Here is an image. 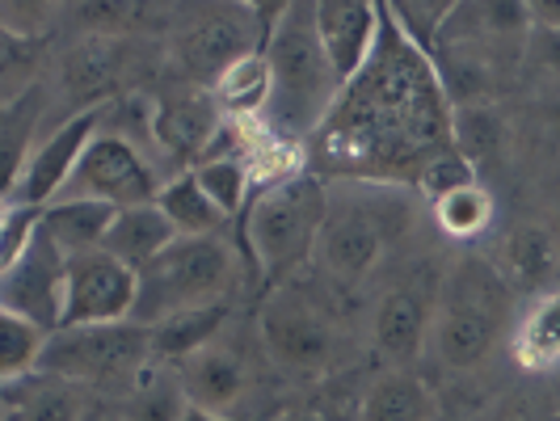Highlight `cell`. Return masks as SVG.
<instances>
[{"label": "cell", "instance_id": "6", "mask_svg": "<svg viewBox=\"0 0 560 421\" xmlns=\"http://www.w3.org/2000/svg\"><path fill=\"white\" fill-rule=\"evenodd\" d=\"M257 337L266 363L291 379H325L346 366V329L320 295L282 282L257 312Z\"/></svg>", "mask_w": 560, "mask_h": 421}, {"label": "cell", "instance_id": "13", "mask_svg": "<svg viewBox=\"0 0 560 421\" xmlns=\"http://www.w3.org/2000/svg\"><path fill=\"white\" fill-rule=\"evenodd\" d=\"M136 295H140V274L131 266L114 261L106 249L68 257V304H63L59 329L122 325L136 312Z\"/></svg>", "mask_w": 560, "mask_h": 421}, {"label": "cell", "instance_id": "35", "mask_svg": "<svg viewBox=\"0 0 560 421\" xmlns=\"http://www.w3.org/2000/svg\"><path fill=\"white\" fill-rule=\"evenodd\" d=\"M38 47H43L38 38H18V34L0 30V97H4V106L38 84L34 81L38 77Z\"/></svg>", "mask_w": 560, "mask_h": 421}, {"label": "cell", "instance_id": "19", "mask_svg": "<svg viewBox=\"0 0 560 421\" xmlns=\"http://www.w3.org/2000/svg\"><path fill=\"white\" fill-rule=\"evenodd\" d=\"M89 405L93 396L84 388L56 379L47 371L0 384V421H81Z\"/></svg>", "mask_w": 560, "mask_h": 421}, {"label": "cell", "instance_id": "31", "mask_svg": "<svg viewBox=\"0 0 560 421\" xmlns=\"http://www.w3.org/2000/svg\"><path fill=\"white\" fill-rule=\"evenodd\" d=\"M47 106V93L43 84H34L30 93H22L18 102H9L0 114V152H4V195L18 186L22 168H26L30 152H34V131H38V118Z\"/></svg>", "mask_w": 560, "mask_h": 421}, {"label": "cell", "instance_id": "20", "mask_svg": "<svg viewBox=\"0 0 560 421\" xmlns=\"http://www.w3.org/2000/svg\"><path fill=\"white\" fill-rule=\"evenodd\" d=\"M510 359L523 375L548 379L560 371V286L527 300L510 329Z\"/></svg>", "mask_w": 560, "mask_h": 421}, {"label": "cell", "instance_id": "25", "mask_svg": "<svg viewBox=\"0 0 560 421\" xmlns=\"http://www.w3.org/2000/svg\"><path fill=\"white\" fill-rule=\"evenodd\" d=\"M114 211H118V207L97 202V198H56V202L43 211V227L51 232V241H56L68 257H81V253H97L106 245Z\"/></svg>", "mask_w": 560, "mask_h": 421}, {"label": "cell", "instance_id": "24", "mask_svg": "<svg viewBox=\"0 0 560 421\" xmlns=\"http://www.w3.org/2000/svg\"><path fill=\"white\" fill-rule=\"evenodd\" d=\"M122 77V51L114 38L89 34L81 47H72V56L63 59V84L72 97L89 102V110H106V97H114Z\"/></svg>", "mask_w": 560, "mask_h": 421}, {"label": "cell", "instance_id": "12", "mask_svg": "<svg viewBox=\"0 0 560 421\" xmlns=\"http://www.w3.org/2000/svg\"><path fill=\"white\" fill-rule=\"evenodd\" d=\"M63 304H68V253L51 241L47 227H38L26 257L0 274V312L26 316L47 334H56L63 325Z\"/></svg>", "mask_w": 560, "mask_h": 421}, {"label": "cell", "instance_id": "40", "mask_svg": "<svg viewBox=\"0 0 560 421\" xmlns=\"http://www.w3.org/2000/svg\"><path fill=\"white\" fill-rule=\"evenodd\" d=\"M523 56L539 81H560V34L548 26H532Z\"/></svg>", "mask_w": 560, "mask_h": 421}, {"label": "cell", "instance_id": "21", "mask_svg": "<svg viewBox=\"0 0 560 421\" xmlns=\"http://www.w3.org/2000/svg\"><path fill=\"white\" fill-rule=\"evenodd\" d=\"M439 396L413 366H388L363 388L359 421H439Z\"/></svg>", "mask_w": 560, "mask_h": 421}, {"label": "cell", "instance_id": "42", "mask_svg": "<svg viewBox=\"0 0 560 421\" xmlns=\"http://www.w3.org/2000/svg\"><path fill=\"white\" fill-rule=\"evenodd\" d=\"M270 421H329L320 409H312V405H291V409H279Z\"/></svg>", "mask_w": 560, "mask_h": 421}, {"label": "cell", "instance_id": "4", "mask_svg": "<svg viewBox=\"0 0 560 421\" xmlns=\"http://www.w3.org/2000/svg\"><path fill=\"white\" fill-rule=\"evenodd\" d=\"M329 215V195L320 177L300 173L275 190H261L245 211V261L275 291L291 282L312 257Z\"/></svg>", "mask_w": 560, "mask_h": 421}, {"label": "cell", "instance_id": "22", "mask_svg": "<svg viewBox=\"0 0 560 421\" xmlns=\"http://www.w3.org/2000/svg\"><path fill=\"white\" fill-rule=\"evenodd\" d=\"M97 405L110 421H182V413L190 409V396L173 366L152 363L131 388H122L118 396H102Z\"/></svg>", "mask_w": 560, "mask_h": 421}, {"label": "cell", "instance_id": "45", "mask_svg": "<svg viewBox=\"0 0 560 421\" xmlns=\"http://www.w3.org/2000/svg\"><path fill=\"white\" fill-rule=\"evenodd\" d=\"M439 421H447V418H439Z\"/></svg>", "mask_w": 560, "mask_h": 421}, {"label": "cell", "instance_id": "16", "mask_svg": "<svg viewBox=\"0 0 560 421\" xmlns=\"http://www.w3.org/2000/svg\"><path fill=\"white\" fill-rule=\"evenodd\" d=\"M215 140H224V110L211 93L190 89L152 102V143L177 165L195 168L202 156H211Z\"/></svg>", "mask_w": 560, "mask_h": 421}, {"label": "cell", "instance_id": "44", "mask_svg": "<svg viewBox=\"0 0 560 421\" xmlns=\"http://www.w3.org/2000/svg\"><path fill=\"white\" fill-rule=\"evenodd\" d=\"M81 421H110V418H106V409H102V405L93 400V405H89V413H84Z\"/></svg>", "mask_w": 560, "mask_h": 421}, {"label": "cell", "instance_id": "18", "mask_svg": "<svg viewBox=\"0 0 560 421\" xmlns=\"http://www.w3.org/2000/svg\"><path fill=\"white\" fill-rule=\"evenodd\" d=\"M498 274H502L514 295H544L552 291L548 282L557 279L560 270V241L548 224H518L510 227L498 245V257H493Z\"/></svg>", "mask_w": 560, "mask_h": 421}, {"label": "cell", "instance_id": "3", "mask_svg": "<svg viewBox=\"0 0 560 421\" xmlns=\"http://www.w3.org/2000/svg\"><path fill=\"white\" fill-rule=\"evenodd\" d=\"M266 59L275 72V93L266 110V131L287 143H308L341 97V77L320 47L316 4H287L275 38L266 43Z\"/></svg>", "mask_w": 560, "mask_h": 421}, {"label": "cell", "instance_id": "43", "mask_svg": "<svg viewBox=\"0 0 560 421\" xmlns=\"http://www.w3.org/2000/svg\"><path fill=\"white\" fill-rule=\"evenodd\" d=\"M182 421H241V418H224V413H211V409H198V405H190V409L182 413Z\"/></svg>", "mask_w": 560, "mask_h": 421}, {"label": "cell", "instance_id": "15", "mask_svg": "<svg viewBox=\"0 0 560 421\" xmlns=\"http://www.w3.org/2000/svg\"><path fill=\"white\" fill-rule=\"evenodd\" d=\"M173 371H177L182 388L190 396V405L224 413V418H236L257 393V366H253L249 350L228 334L195 350L190 359L173 363Z\"/></svg>", "mask_w": 560, "mask_h": 421}, {"label": "cell", "instance_id": "41", "mask_svg": "<svg viewBox=\"0 0 560 421\" xmlns=\"http://www.w3.org/2000/svg\"><path fill=\"white\" fill-rule=\"evenodd\" d=\"M532 22L560 34V0H539V4H532Z\"/></svg>", "mask_w": 560, "mask_h": 421}, {"label": "cell", "instance_id": "23", "mask_svg": "<svg viewBox=\"0 0 560 421\" xmlns=\"http://www.w3.org/2000/svg\"><path fill=\"white\" fill-rule=\"evenodd\" d=\"M173 241H177V227L168 224L165 211L156 202H140V207H118L114 211V224L106 232L102 249L140 274L143 266H152Z\"/></svg>", "mask_w": 560, "mask_h": 421}, {"label": "cell", "instance_id": "11", "mask_svg": "<svg viewBox=\"0 0 560 421\" xmlns=\"http://www.w3.org/2000/svg\"><path fill=\"white\" fill-rule=\"evenodd\" d=\"M102 122H106V114H102ZM156 195H161V182H156L148 152L131 136L102 127L59 198H97L110 207H140V202H156Z\"/></svg>", "mask_w": 560, "mask_h": 421}, {"label": "cell", "instance_id": "39", "mask_svg": "<svg viewBox=\"0 0 560 421\" xmlns=\"http://www.w3.org/2000/svg\"><path fill=\"white\" fill-rule=\"evenodd\" d=\"M63 13L59 4H30V0H9L0 4V30L4 34H18V38H38L56 26V17Z\"/></svg>", "mask_w": 560, "mask_h": 421}, {"label": "cell", "instance_id": "34", "mask_svg": "<svg viewBox=\"0 0 560 421\" xmlns=\"http://www.w3.org/2000/svg\"><path fill=\"white\" fill-rule=\"evenodd\" d=\"M384 9L393 17V26L430 59L443 47V30H447L451 13H455L451 0H396V4H384Z\"/></svg>", "mask_w": 560, "mask_h": 421}, {"label": "cell", "instance_id": "28", "mask_svg": "<svg viewBox=\"0 0 560 421\" xmlns=\"http://www.w3.org/2000/svg\"><path fill=\"white\" fill-rule=\"evenodd\" d=\"M228 316H232V304H215V308L182 312V316H168L161 325H152V359L165 366L190 359L195 350L228 334Z\"/></svg>", "mask_w": 560, "mask_h": 421}, {"label": "cell", "instance_id": "9", "mask_svg": "<svg viewBox=\"0 0 560 421\" xmlns=\"http://www.w3.org/2000/svg\"><path fill=\"white\" fill-rule=\"evenodd\" d=\"M287 4H207L173 34V59L195 84H215L232 63L266 51Z\"/></svg>", "mask_w": 560, "mask_h": 421}, {"label": "cell", "instance_id": "1", "mask_svg": "<svg viewBox=\"0 0 560 421\" xmlns=\"http://www.w3.org/2000/svg\"><path fill=\"white\" fill-rule=\"evenodd\" d=\"M451 114L455 106L434 59L400 34L384 9L380 43L312 136V156L337 177L413 186L439 156L455 152Z\"/></svg>", "mask_w": 560, "mask_h": 421}, {"label": "cell", "instance_id": "27", "mask_svg": "<svg viewBox=\"0 0 560 421\" xmlns=\"http://www.w3.org/2000/svg\"><path fill=\"white\" fill-rule=\"evenodd\" d=\"M451 140H455V152L477 168L498 165L510 148V122L502 118L498 106L489 102H468V106H455L451 114Z\"/></svg>", "mask_w": 560, "mask_h": 421}, {"label": "cell", "instance_id": "32", "mask_svg": "<svg viewBox=\"0 0 560 421\" xmlns=\"http://www.w3.org/2000/svg\"><path fill=\"white\" fill-rule=\"evenodd\" d=\"M430 220L451 241H480L498 220V202L480 182H472L464 190H451L439 202H430Z\"/></svg>", "mask_w": 560, "mask_h": 421}, {"label": "cell", "instance_id": "26", "mask_svg": "<svg viewBox=\"0 0 560 421\" xmlns=\"http://www.w3.org/2000/svg\"><path fill=\"white\" fill-rule=\"evenodd\" d=\"M270 93H275V72H270L266 51H257V56H245L241 63H232L224 77L211 84L215 106L224 110V118H236L241 127L253 122V118H266V110H270Z\"/></svg>", "mask_w": 560, "mask_h": 421}, {"label": "cell", "instance_id": "30", "mask_svg": "<svg viewBox=\"0 0 560 421\" xmlns=\"http://www.w3.org/2000/svg\"><path fill=\"white\" fill-rule=\"evenodd\" d=\"M190 173H195V182L202 186V195L211 198L228 220H236L241 211H249L253 168L245 152H211V156H202Z\"/></svg>", "mask_w": 560, "mask_h": 421}, {"label": "cell", "instance_id": "17", "mask_svg": "<svg viewBox=\"0 0 560 421\" xmlns=\"http://www.w3.org/2000/svg\"><path fill=\"white\" fill-rule=\"evenodd\" d=\"M380 30H384V4H366V0H320L316 4V34L341 84H350L366 68V59L380 43Z\"/></svg>", "mask_w": 560, "mask_h": 421}, {"label": "cell", "instance_id": "5", "mask_svg": "<svg viewBox=\"0 0 560 421\" xmlns=\"http://www.w3.org/2000/svg\"><path fill=\"white\" fill-rule=\"evenodd\" d=\"M241 286V253L224 236H177L152 266L140 270L136 295V325H161L168 316L198 308L232 304V291Z\"/></svg>", "mask_w": 560, "mask_h": 421}, {"label": "cell", "instance_id": "8", "mask_svg": "<svg viewBox=\"0 0 560 421\" xmlns=\"http://www.w3.org/2000/svg\"><path fill=\"white\" fill-rule=\"evenodd\" d=\"M409 224L388 207V198H334L329 195V215L316 241V270L329 286L354 291L371 282V274L388 261L396 232Z\"/></svg>", "mask_w": 560, "mask_h": 421}, {"label": "cell", "instance_id": "36", "mask_svg": "<svg viewBox=\"0 0 560 421\" xmlns=\"http://www.w3.org/2000/svg\"><path fill=\"white\" fill-rule=\"evenodd\" d=\"M477 421H560V409L557 396L544 388V379H532L498 396Z\"/></svg>", "mask_w": 560, "mask_h": 421}, {"label": "cell", "instance_id": "38", "mask_svg": "<svg viewBox=\"0 0 560 421\" xmlns=\"http://www.w3.org/2000/svg\"><path fill=\"white\" fill-rule=\"evenodd\" d=\"M472 182H480L477 168L468 165L459 152H447V156H439L434 165L421 173L418 182H413V190H418L425 202H439L443 195H451V190H464V186H472Z\"/></svg>", "mask_w": 560, "mask_h": 421}, {"label": "cell", "instance_id": "14", "mask_svg": "<svg viewBox=\"0 0 560 421\" xmlns=\"http://www.w3.org/2000/svg\"><path fill=\"white\" fill-rule=\"evenodd\" d=\"M102 114L106 110L68 114L56 131L30 152L26 168H22L18 186L4 195V202H22V207H34V211H47L68 190L72 173L81 168L89 143L102 131Z\"/></svg>", "mask_w": 560, "mask_h": 421}, {"label": "cell", "instance_id": "7", "mask_svg": "<svg viewBox=\"0 0 560 421\" xmlns=\"http://www.w3.org/2000/svg\"><path fill=\"white\" fill-rule=\"evenodd\" d=\"M152 359V329L122 320V325H77L51 334L38 371L68 379L77 388H102L106 396H118L131 388Z\"/></svg>", "mask_w": 560, "mask_h": 421}, {"label": "cell", "instance_id": "10", "mask_svg": "<svg viewBox=\"0 0 560 421\" xmlns=\"http://www.w3.org/2000/svg\"><path fill=\"white\" fill-rule=\"evenodd\" d=\"M439 286H443V270L413 266L405 279L380 291L371 308V346L380 359H388L393 366H413L425 359Z\"/></svg>", "mask_w": 560, "mask_h": 421}, {"label": "cell", "instance_id": "2", "mask_svg": "<svg viewBox=\"0 0 560 421\" xmlns=\"http://www.w3.org/2000/svg\"><path fill=\"white\" fill-rule=\"evenodd\" d=\"M514 320L518 295L498 274V266L477 253L455 257V266L443 270L425 359H434L443 371H477L510 337Z\"/></svg>", "mask_w": 560, "mask_h": 421}, {"label": "cell", "instance_id": "29", "mask_svg": "<svg viewBox=\"0 0 560 421\" xmlns=\"http://www.w3.org/2000/svg\"><path fill=\"white\" fill-rule=\"evenodd\" d=\"M156 207L168 215V224L177 227V236H215L228 224V215L202 195V186L195 182V173H177L168 177L156 195Z\"/></svg>", "mask_w": 560, "mask_h": 421}, {"label": "cell", "instance_id": "37", "mask_svg": "<svg viewBox=\"0 0 560 421\" xmlns=\"http://www.w3.org/2000/svg\"><path fill=\"white\" fill-rule=\"evenodd\" d=\"M38 227H43V211L22 207V202H4V211H0V274L26 257Z\"/></svg>", "mask_w": 560, "mask_h": 421}, {"label": "cell", "instance_id": "33", "mask_svg": "<svg viewBox=\"0 0 560 421\" xmlns=\"http://www.w3.org/2000/svg\"><path fill=\"white\" fill-rule=\"evenodd\" d=\"M47 341H51V334L43 325H34L26 316H13V312H0V384L34 375L43 363Z\"/></svg>", "mask_w": 560, "mask_h": 421}]
</instances>
